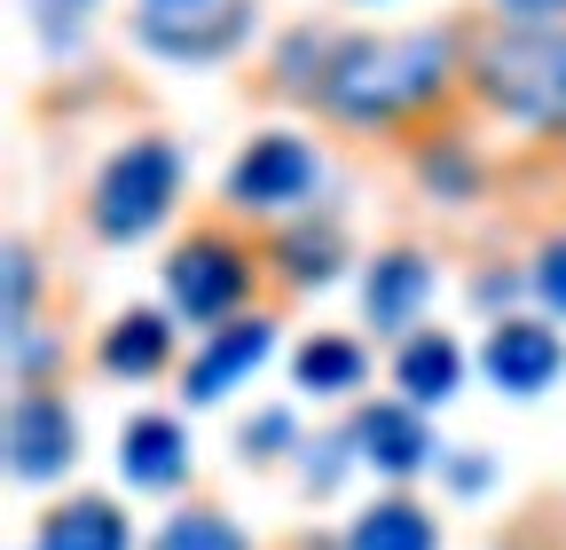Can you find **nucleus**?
Wrapping results in <instances>:
<instances>
[{"mask_svg": "<svg viewBox=\"0 0 566 550\" xmlns=\"http://www.w3.org/2000/svg\"><path fill=\"white\" fill-rule=\"evenodd\" d=\"M449 87V40L441 32H386V40H346L323 55L315 95L338 126H394Z\"/></svg>", "mask_w": 566, "mask_h": 550, "instance_id": "1", "label": "nucleus"}, {"mask_svg": "<svg viewBox=\"0 0 566 550\" xmlns=\"http://www.w3.org/2000/svg\"><path fill=\"white\" fill-rule=\"evenodd\" d=\"M472 87L520 126H566V32L558 24H504L472 55Z\"/></svg>", "mask_w": 566, "mask_h": 550, "instance_id": "2", "label": "nucleus"}, {"mask_svg": "<svg viewBox=\"0 0 566 550\" xmlns=\"http://www.w3.org/2000/svg\"><path fill=\"white\" fill-rule=\"evenodd\" d=\"M174 189H181V150L174 142H158V134L126 142L95 181V236L103 244H142L174 213Z\"/></svg>", "mask_w": 566, "mask_h": 550, "instance_id": "3", "label": "nucleus"}, {"mask_svg": "<svg viewBox=\"0 0 566 550\" xmlns=\"http://www.w3.org/2000/svg\"><path fill=\"white\" fill-rule=\"evenodd\" d=\"M244 292H252V252H244V244H229L221 229H197V236L174 244V260H166V299H174L189 322H229V315L244 307Z\"/></svg>", "mask_w": 566, "mask_h": 550, "instance_id": "4", "label": "nucleus"}, {"mask_svg": "<svg viewBox=\"0 0 566 550\" xmlns=\"http://www.w3.org/2000/svg\"><path fill=\"white\" fill-rule=\"evenodd\" d=\"M71 456H80V425H71V409L55 393H17L9 401V472L17 479H63Z\"/></svg>", "mask_w": 566, "mask_h": 550, "instance_id": "5", "label": "nucleus"}, {"mask_svg": "<svg viewBox=\"0 0 566 550\" xmlns=\"http://www.w3.org/2000/svg\"><path fill=\"white\" fill-rule=\"evenodd\" d=\"M307 189H315V150L300 134H260L229 173V204H252V213H283V204H300Z\"/></svg>", "mask_w": 566, "mask_h": 550, "instance_id": "6", "label": "nucleus"}, {"mask_svg": "<svg viewBox=\"0 0 566 550\" xmlns=\"http://www.w3.org/2000/svg\"><path fill=\"white\" fill-rule=\"evenodd\" d=\"M354 448H363L370 472L386 479H417L424 464H433V433H424V409L417 401H370V409H354Z\"/></svg>", "mask_w": 566, "mask_h": 550, "instance_id": "7", "label": "nucleus"}, {"mask_svg": "<svg viewBox=\"0 0 566 550\" xmlns=\"http://www.w3.org/2000/svg\"><path fill=\"white\" fill-rule=\"evenodd\" d=\"M480 370H488V385H504V393H543V385H558V370H566V347H558V330L551 322H495L488 330V347H480Z\"/></svg>", "mask_w": 566, "mask_h": 550, "instance_id": "8", "label": "nucleus"}, {"mask_svg": "<svg viewBox=\"0 0 566 550\" xmlns=\"http://www.w3.org/2000/svg\"><path fill=\"white\" fill-rule=\"evenodd\" d=\"M268 347H275V322H268V315L212 322L205 355L189 362V401H221V393H237V385H244V378L268 362Z\"/></svg>", "mask_w": 566, "mask_h": 550, "instance_id": "9", "label": "nucleus"}, {"mask_svg": "<svg viewBox=\"0 0 566 550\" xmlns=\"http://www.w3.org/2000/svg\"><path fill=\"white\" fill-rule=\"evenodd\" d=\"M244 40V9L229 0H197V9H150L142 17V47H158V55H221Z\"/></svg>", "mask_w": 566, "mask_h": 550, "instance_id": "10", "label": "nucleus"}, {"mask_svg": "<svg viewBox=\"0 0 566 550\" xmlns=\"http://www.w3.org/2000/svg\"><path fill=\"white\" fill-rule=\"evenodd\" d=\"M424 292H433V267H424V252H409V244L378 252L370 275H363V315H370V330H409L417 307H424Z\"/></svg>", "mask_w": 566, "mask_h": 550, "instance_id": "11", "label": "nucleus"}, {"mask_svg": "<svg viewBox=\"0 0 566 550\" xmlns=\"http://www.w3.org/2000/svg\"><path fill=\"white\" fill-rule=\"evenodd\" d=\"M118 464H126L134 488H181V479H189V433L166 417V409H150V417H134V425H126Z\"/></svg>", "mask_w": 566, "mask_h": 550, "instance_id": "12", "label": "nucleus"}, {"mask_svg": "<svg viewBox=\"0 0 566 550\" xmlns=\"http://www.w3.org/2000/svg\"><path fill=\"white\" fill-rule=\"evenodd\" d=\"M394 385H401V401H417V409H441V401L464 385V355H457V338H449V330H417V338H401V355H394Z\"/></svg>", "mask_w": 566, "mask_h": 550, "instance_id": "13", "label": "nucleus"}, {"mask_svg": "<svg viewBox=\"0 0 566 550\" xmlns=\"http://www.w3.org/2000/svg\"><path fill=\"white\" fill-rule=\"evenodd\" d=\"M40 550H134V535L111 496H71L40 519Z\"/></svg>", "mask_w": 566, "mask_h": 550, "instance_id": "14", "label": "nucleus"}, {"mask_svg": "<svg viewBox=\"0 0 566 550\" xmlns=\"http://www.w3.org/2000/svg\"><path fill=\"white\" fill-rule=\"evenodd\" d=\"M174 355V322L158 307H126L111 330H103V370L111 378H158Z\"/></svg>", "mask_w": 566, "mask_h": 550, "instance_id": "15", "label": "nucleus"}, {"mask_svg": "<svg viewBox=\"0 0 566 550\" xmlns=\"http://www.w3.org/2000/svg\"><path fill=\"white\" fill-rule=\"evenodd\" d=\"M346 550H441V535H433V519H424L409 496H386V504H370L363 519H354Z\"/></svg>", "mask_w": 566, "mask_h": 550, "instance_id": "16", "label": "nucleus"}, {"mask_svg": "<svg viewBox=\"0 0 566 550\" xmlns=\"http://www.w3.org/2000/svg\"><path fill=\"white\" fill-rule=\"evenodd\" d=\"M275 260H283V275H300L315 292L331 275H346V236H338V221H292L283 244H275Z\"/></svg>", "mask_w": 566, "mask_h": 550, "instance_id": "17", "label": "nucleus"}, {"mask_svg": "<svg viewBox=\"0 0 566 550\" xmlns=\"http://www.w3.org/2000/svg\"><path fill=\"white\" fill-rule=\"evenodd\" d=\"M363 347L354 338H338V330H323V338H307L300 347V362H292V378H300V393H354L363 385Z\"/></svg>", "mask_w": 566, "mask_h": 550, "instance_id": "18", "label": "nucleus"}, {"mask_svg": "<svg viewBox=\"0 0 566 550\" xmlns=\"http://www.w3.org/2000/svg\"><path fill=\"white\" fill-rule=\"evenodd\" d=\"M150 550H252L229 519H212V511H181V519H166L158 527V542Z\"/></svg>", "mask_w": 566, "mask_h": 550, "instance_id": "19", "label": "nucleus"}, {"mask_svg": "<svg viewBox=\"0 0 566 550\" xmlns=\"http://www.w3.org/2000/svg\"><path fill=\"white\" fill-rule=\"evenodd\" d=\"M527 292H535L551 315H566V236H551V244L535 252V267H527Z\"/></svg>", "mask_w": 566, "mask_h": 550, "instance_id": "20", "label": "nucleus"}, {"mask_svg": "<svg viewBox=\"0 0 566 550\" xmlns=\"http://www.w3.org/2000/svg\"><path fill=\"white\" fill-rule=\"evenodd\" d=\"M32 275H40L32 244H9V322L17 330H24V307H32Z\"/></svg>", "mask_w": 566, "mask_h": 550, "instance_id": "21", "label": "nucleus"}, {"mask_svg": "<svg viewBox=\"0 0 566 550\" xmlns=\"http://www.w3.org/2000/svg\"><path fill=\"white\" fill-rule=\"evenodd\" d=\"M504 17H520V24H551V17H566V0H495Z\"/></svg>", "mask_w": 566, "mask_h": 550, "instance_id": "22", "label": "nucleus"}, {"mask_svg": "<svg viewBox=\"0 0 566 550\" xmlns=\"http://www.w3.org/2000/svg\"><path fill=\"white\" fill-rule=\"evenodd\" d=\"M252 448H283V441H292V417H283V409H275V417H260L252 433H244Z\"/></svg>", "mask_w": 566, "mask_h": 550, "instance_id": "23", "label": "nucleus"}, {"mask_svg": "<svg viewBox=\"0 0 566 550\" xmlns=\"http://www.w3.org/2000/svg\"><path fill=\"white\" fill-rule=\"evenodd\" d=\"M457 488H464V496L488 488V456H457Z\"/></svg>", "mask_w": 566, "mask_h": 550, "instance_id": "24", "label": "nucleus"}, {"mask_svg": "<svg viewBox=\"0 0 566 550\" xmlns=\"http://www.w3.org/2000/svg\"><path fill=\"white\" fill-rule=\"evenodd\" d=\"M87 9V0H55V9H48V24H55V40H71V17H80Z\"/></svg>", "mask_w": 566, "mask_h": 550, "instance_id": "25", "label": "nucleus"}, {"mask_svg": "<svg viewBox=\"0 0 566 550\" xmlns=\"http://www.w3.org/2000/svg\"><path fill=\"white\" fill-rule=\"evenodd\" d=\"M150 9H197V0H150Z\"/></svg>", "mask_w": 566, "mask_h": 550, "instance_id": "26", "label": "nucleus"}]
</instances>
